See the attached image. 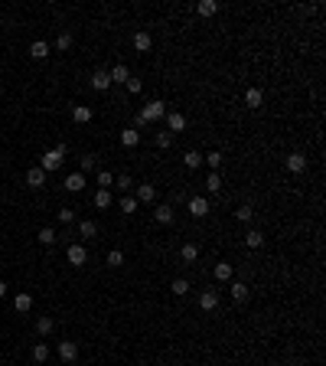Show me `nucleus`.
<instances>
[{
	"instance_id": "7ed1b4c3",
	"label": "nucleus",
	"mask_w": 326,
	"mask_h": 366,
	"mask_svg": "<svg viewBox=\"0 0 326 366\" xmlns=\"http://www.w3.org/2000/svg\"><path fill=\"white\" fill-rule=\"evenodd\" d=\"M186 210H189L192 219H203V216H209V199L206 196H189L186 199Z\"/></svg>"
},
{
	"instance_id": "7c9ffc66",
	"label": "nucleus",
	"mask_w": 326,
	"mask_h": 366,
	"mask_svg": "<svg viewBox=\"0 0 326 366\" xmlns=\"http://www.w3.org/2000/svg\"><path fill=\"white\" fill-rule=\"evenodd\" d=\"M235 216H238V219H241V223H251V219H254V206H248V203H241V206H238V210H235Z\"/></svg>"
},
{
	"instance_id": "c85d7f7f",
	"label": "nucleus",
	"mask_w": 326,
	"mask_h": 366,
	"mask_svg": "<svg viewBox=\"0 0 326 366\" xmlns=\"http://www.w3.org/2000/svg\"><path fill=\"white\" fill-rule=\"evenodd\" d=\"M111 206V193L108 190H95V210H108Z\"/></svg>"
},
{
	"instance_id": "e433bc0d",
	"label": "nucleus",
	"mask_w": 326,
	"mask_h": 366,
	"mask_svg": "<svg viewBox=\"0 0 326 366\" xmlns=\"http://www.w3.org/2000/svg\"><path fill=\"white\" fill-rule=\"evenodd\" d=\"M108 265L111 268H121L124 265V252H121V248H111V252H108Z\"/></svg>"
},
{
	"instance_id": "f704fd0d",
	"label": "nucleus",
	"mask_w": 326,
	"mask_h": 366,
	"mask_svg": "<svg viewBox=\"0 0 326 366\" xmlns=\"http://www.w3.org/2000/svg\"><path fill=\"white\" fill-rule=\"evenodd\" d=\"M33 360L46 363V360H49V347H46V343H36V347H33Z\"/></svg>"
},
{
	"instance_id": "0eeeda50",
	"label": "nucleus",
	"mask_w": 326,
	"mask_h": 366,
	"mask_svg": "<svg viewBox=\"0 0 326 366\" xmlns=\"http://www.w3.org/2000/svg\"><path fill=\"white\" fill-rule=\"evenodd\" d=\"M228 294H232V301H238V304H245V301L251 298V288H248L245 281H232V285H228Z\"/></svg>"
},
{
	"instance_id": "c756f323",
	"label": "nucleus",
	"mask_w": 326,
	"mask_h": 366,
	"mask_svg": "<svg viewBox=\"0 0 326 366\" xmlns=\"http://www.w3.org/2000/svg\"><path fill=\"white\" fill-rule=\"evenodd\" d=\"M173 294H176V298H186V294H189V281L186 278H173Z\"/></svg>"
},
{
	"instance_id": "9d476101",
	"label": "nucleus",
	"mask_w": 326,
	"mask_h": 366,
	"mask_svg": "<svg viewBox=\"0 0 326 366\" xmlns=\"http://www.w3.org/2000/svg\"><path fill=\"white\" fill-rule=\"evenodd\" d=\"M92 88H95V92H108V88H111V75H108V69H95V75H92Z\"/></svg>"
},
{
	"instance_id": "9b49d317",
	"label": "nucleus",
	"mask_w": 326,
	"mask_h": 366,
	"mask_svg": "<svg viewBox=\"0 0 326 366\" xmlns=\"http://www.w3.org/2000/svg\"><path fill=\"white\" fill-rule=\"evenodd\" d=\"M46 170H39V167H30L26 170V186H33V190H39V186H46Z\"/></svg>"
},
{
	"instance_id": "b1692460",
	"label": "nucleus",
	"mask_w": 326,
	"mask_h": 366,
	"mask_svg": "<svg viewBox=\"0 0 326 366\" xmlns=\"http://www.w3.org/2000/svg\"><path fill=\"white\" fill-rule=\"evenodd\" d=\"M183 164L189 170H199V167H203V154H199V150H186V154H183Z\"/></svg>"
},
{
	"instance_id": "72a5a7b5",
	"label": "nucleus",
	"mask_w": 326,
	"mask_h": 366,
	"mask_svg": "<svg viewBox=\"0 0 326 366\" xmlns=\"http://www.w3.org/2000/svg\"><path fill=\"white\" fill-rule=\"evenodd\" d=\"M95 167H98V161H95V154H82V170H79V174H92Z\"/></svg>"
},
{
	"instance_id": "6ab92c4d",
	"label": "nucleus",
	"mask_w": 326,
	"mask_h": 366,
	"mask_svg": "<svg viewBox=\"0 0 326 366\" xmlns=\"http://www.w3.org/2000/svg\"><path fill=\"white\" fill-rule=\"evenodd\" d=\"M79 236L82 239H95L98 236V223H95V219H82L79 223Z\"/></svg>"
},
{
	"instance_id": "412c9836",
	"label": "nucleus",
	"mask_w": 326,
	"mask_h": 366,
	"mask_svg": "<svg viewBox=\"0 0 326 366\" xmlns=\"http://www.w3.org/2000/svg\"><path fill=\"white\" fill-rule=\"evenodd\" d=\"M245 101H248V108H261V105H265V92H261V88H248Z\"/></svg>"
},
{
	"instance_id": "a878e982",
	"label": "nucleus",
	"mask_w": 326,
	"mask_h": 366,
	"mask_svg": "<svg viewBox=\"0 0 326 366\" xmlns=\"http://www.w3.org/2000/svg\"><path fill=\"white\" fill-rule=\"evenodd\" d=\"M245 245L248 248H261V245H265V236H261L258 229H248L245 232Z\"/></svg>"
},
{
	"instance_id": "f03ea898",
	"label": "nucleus",
	"mask_w": 326,
	"mask_h": 366,
	"mask_svg": "<svg viewBox=\"0 0 326 366\" xmlns=\"http://www.w3.org/2000/svg\"><path fill=\"white\" fill-rule=\"evenodd\" d=\"M166 101H160V98H154V101H147V105L141 108V121L144 124H150V121H160V118H166Z\"/></svg>"
},
{
	"instance_id": "ddd939ff",
	"label": "nucleus",
	"mask_w": 326,
	"mask_h": 366,
	"mask_svg": "<svg viewBox=\"0 0 326 366\" xmlns=\"http://www.w3.org/2000/svg\"><path fill=\"white\" fill-rule=\"evenodd\" d=\"M134 199H137V203H157V186L154 183H141Z\"/></svg>"
},
{
	"instance_id": "39448f33",
	"label": "nucleus",
	"mask_w": 326,
	"mask_h": 366,
	"mask_svg": "<svg viewBox=\"0 0 326 366\" xmlns=\"http://www.w3.org/2000/svg\"><path fill=\"white\" fill-rule=\"evenodd\" d=\"M59 360L62 363H75L79 360V343L75 340H62L59 343Z\"/></svg>"
},
{
	"instance_id": "393cba45",
	"label": "nucleus",
	"mask_w": 326,
	"mask_h": 366,
	"mask_svg": "<svg viewBox=\"0 0 326 366\" xmlns=\"http://www.w3.org/2000/svg\"><path fill=\"white\" fill-rule=\"evenodd\" d=\"M232 275H235L232 262H219V265H216V278L219 281H232Z\"/></svg>"
},
{
	"instance_id": "79ce46f5",
	"label": "nucleus",
	"mask_w": 326,
	"mask_h": 366,
	"mask_svg": "<svg viewBox=\"0 0 326 366\" xmlns=\"http://www.w3.org/2000/svg\"><path fill=\"white\" fill-rule=\"evenodd\" d=\"M121 210L127 213V216H131V213H137V199L134 196H121Z\"/></svg>"
},
{
	"instance_id": "bb28decb",
	"label": "nucleus",
	"mask_w": 326,
	"mask_h": 366,
	"mask_svg": "<svg viewBox=\"0 0 326 366\" xmlns=\"http://www.w3.org/2000/svg\"><path fill=\"white\" fill-rule=\"evenodd\" d=\"M30 56H33V59H46V56H49V43H43V39H36V43L30 46Z\"/></svg>"
},
{
	"instance_id": "6e6552de",
	"label": "nucleus",
	"mask_w": 326,
	"mask_h": 366,
	"mask_svg": "<svg viewBox=\"0 0 326 366\" xmlns=\"http://www.w3.org/2000/svg\"><path fill=\"white\" fill-rule=\"evenodd\" d=\"M196 304H199V310H216L219 307V291H212V288H209V291H203L196 298Z\"/></svg>"
},
{
	"instance_id": "2eb2a0df",
	"label": "nucleus",
	"mask_w": 326,
	"mask_h": 366,
	"mask_svg": "<svg viewBox=\"0 0 326 366\" xmlns=\"http://www.w3.org/2000/svg\"><path fill=\"white\" fill-rule=\"evenodd\" d=\"M108 75H111V85H114V82H117V85H124V82L131 79V72H127V66H124V62L111 66V69H108Z\"/></svg>"
},
{
	"instance_id": "f3484780",
	"label": "nucleus",
	"mask_w": 326,
	"mask_h": 366,
	"mask_svg": "<svg viewBox=\"0 0 326 366\" xmlns=\"http://www.w3.org/2000/svg\"><path fill=\"white\" fill-rule=\"evenodd\" d=\"M72 121L75 124H88L92 121V108L88 105H72Z\"/></svg>"
},
{
	"instance_id": "a18cd8bd",
	"label": "nucleus",
	"mask_w": 326,
	"mask_h": 366,
	"mask_svg": "<svg viewBox=\"0 0 326 366\" xmlns=\"http://www.w3.org/2000/svg\"><path fill=\"white\" fill-rule=\"evenodd\" d=\"M4 294H7V285H4V281H0V298H4Z\"/></svg>"
},
{
	"instance_id": "4468645a",
	"label": "nucleus",
	"mask_w": 326,
	"mask_h": 366,
	"mask_svg": "<svg viewBox=\"0 0 326 366\" xmlns=\"http://www.w3.org/2000/svg\"><path fill=\"white\" fill-rule=\"evenodd\" d=\"M62 186H66L69 193H82L85 190V174H69L66 180H62Z\"/></svg>"
},
{
	"instance_id": "58836bf2",
	"label": "nucleus",
	"mask_w": 326,
	"mask_h": 366,
	"mask_svg": "<svg viewBox=\"0 0 326 366\" xmlns=\"http://www.w3.org/2000/svg\"><path fill=\"white\" fill-rule=\"evenodd\" d=\"M114 186H117V190L124 193V196H127V190H131V186H134V180H131L127 174H121V177H114Z\"/></svg>"
},
{
	"instance_id": "c03bdc74",
	"label": "nucleus",
	"mask_w": 326,
	"mask_h": 366,
	"mask_svg": "<svg viewBox=\"0 0 326 366\" xmlns=\"http://www.w3.org/2000/svg\"><path fill=\"white\" fill-rule=\"evenodd\" d=\"M72 46V36L69 33H59V39H55V49H69Z\"/></svg>"
},
{
	"instance_id": "a19ab883",
	"label": "nucleus",
	"mask_w": 326,
	"mask_h": 366,
	"mask_svg": "<svg viewBox=\"0 0 326 366\" xmlns=\"http://www.w3.org/2000/svg\"><path fill=\"white\" fill-rule=\"evenodd\" d=\"M157 147H173V134H170V131H157Z\"/></svg>"
},
{
	"instance_id": "4c0bfd02",
	"label": "nucleus",
	"mask_w": 326,
	"mask_h": 366,
	"mask_svg": "<svg viewBox=\"0 0 326 366\" xmlns=\"http://www.w3.org/2000/svg\"><path fill=\"white\" fill-rule=\"evenodd\" d=\"M203 161H206V164H209V167H212V170H219V167H222V161H225V157H222V154H219V150H209V154H206V157H203Z\"/></svg>"
},
{
	"instance_id": "c9c22d12",
	"label": "nucleus",
	"mask_w": 326,
	"mask_h": 366,
	"mask_svg": "<svg viewBox=\"0 0 326 366\" xmlns=\"http://www.w3.org/2000/svg\"><path fill=\"white\" fill-rule=\"evenodd\" d=\"M55 216H59V223H62V226H72V223H75V210H69V206H62Z\"/></svg>"
},
{
	"instance_id": "aec40b11",
	"label": "nucleus",
	"mask_w": 326,
	"mask_h": 366,
	"mask_svg": "<svg viewBox=\"0 0 326 366\" xmlns=\"http://www.w3.org/2000/svg\"><path fill=\"white\" fill-rule=\"evenodd\" d=\"M179 258L186 262V265H192V262H199V245H192V242H186L183 248H179Z\"/></svg>"
},
{
	"instance_id": "2f4dec72",
	"label": "nucleus",
	"mask_w": 326,
	"mask_h": 366,
	"mask_svg": "<svg viewBox=\"0 0 326 366\" xmlns=\"http://www.w3.org/2000/svg\"><path fill=\"white\" fill-rule=\"evenodd\" d=\"M52 327H55L52 317H39V321H36V330H39L43 337H49V334H52Z\"/></svg>"
},
{
	"instance_id": "f8f14e48",
	"label": "nucleus",
	"mask_w": 326,
	"mask_h": 366,
	"mask_svg": "<svg viewBox=\"0 0 326 366\" xmlns=\"http://www.w3.org/2000/svg\"><path fill=\"white\" fill-rule=\"evenodd\" d=\"M154 219H157L160 226H170L173 219H176V213H173V206H170V203H160V206L154 210Z\"/></svg>"
},
{
	"instance_id": "f257e3e1",
	"label": "nucleus",
	"mask_w": 326,
	"mask_h": 366,
	"mask_svg": "<svg viewBox=\"0 0 326 366\" xmlns=\"http://www.w3.org/2000/svg\"><path fill=\"white\" fill-rule=\"evenodd\" d=\"M66 154H69V147H66V144H55L52 150H46V154L39 157V170H46V174L59 170L62 164H66Z\"/></svg>"
},
{
	"instance_id": "dca6fc26",
	"label": "nucleus",
	"mask_w": 326,
	"mask_h": 366,
	"mask_svg": "<svg viewBox=\"0 0 326 366\" xmlns=\"http://www.w3.org/2000/svg\"><path fill=\"white\" fill-rule=\"evenodd\" d=\"M150 46H154V36H150L147 30H141V33H134V49L137 53H147Z\"/></svg>"
},
{
	"instance_id": "423d86ee",
	"label": "nucleus",
	"mask_w": 326,
	"mask_h": 366,
	"mask_svg": "<svg viewBox=\"0 0 326 366\" xmlns=\"http://www.w3.org/2000/svg\"><path fill=\"white\" fill-rule=\"evenodd\" d=\"M166 131H170L173 137H176L179 131H186V115H179V112H166Z\"/></svg>"
},
{
	"instance_id": "1a4fd4ad",
	"label": "nucleus",
	"mask_w": 326,
	"mask_h": 366,
	"mask_svg": "<svg viewBox=\"0 0 326 366\" xmlns=\"http://www.w3.org/2000/svg\"><path fill=\"white\" fill-rule=\"evenodd\" d=\"M287 170L290 174H303V170H307V154H300V150L287 154Z\"/></svg>"
},
{
	"instance_id": "473e14b6",
	"label": "nucleus",
	"mask_w": 326,
	"mask_h": 366,
	"mask_svg": "<svg viewBox=\"0 0 326 366\" xmlns=\"http://www.w3.org/2000/svg\"><path fill=\"white\" fill-rule=\"evenodd\" d=\"M36 239H39V245H52V242H55V229H49V226H43Z\"/></svg>"
},
{
	"instance_id": "ea45409f",
	"label": "nucleus",
	"mask_w": 326,
	"mask_h": 366,
	"mask_svg": "<svg viewBox=\"0 0 326 366\" xmlns=\"http://www.w3.org/2000/svg\"><path fill=\"white\" fill-rule=\"evenodd\" d=\"M108 186H114V174H108V170H98V190H108Z\"/></svg>"
},
{
	"instance_id": "20e7f679",
	"label": "nucleus",
	"mask_w": 326,
	"mask_h": 366,
	"mask_svg": "<svg viewBox=\"0 0 326 366\" xmlns=\"http://www.w3.org/2000/svg\"><path fill=\"white\" fill-rule=\"evenodd\" d=\"M66 258L72 262V268H82V265L88 262V252H85V245H82V242H72V245L66 248Z\"/></svg>"
},
{
	"instance_id": "cd10ccee",
	"label": "nucleus",
	"mask_w": 326,
	"mask_h": 366,
	"mask_svg": "<svg viewBox=\"0 0 326 366\" xmlns=\"http://www.w3.org/2000/svg\"><path fill=\"white\" fill-rule=\"evenodd\" d=\"M206 190H209V193H219L222 190V174H219V170H212V174L206 177Z\"/></svg>"
},
{
	"instance_id": "37998d69",
	"label": "nucleus",
	"mask_w": 326,
	"mask_h": 366,
	"mask_svg": "<svg viewBox=\"0 0 326 366\" xmlns=\"http://www.w3.org/2000/svg\"><path fill=\"white\" fill-rule=\"evenodd\" d=\"M124 85H127V92H131V95H141V88H144V82H141V79H134V75H131V79H127V82H124Z\"/></svg>"
},
{
	"instance_id": "a211bd4d",
	"label": "nucleus",
	"mask_w": 326,
	"mask_h": 366,
	"mask_svg": "<svg viewBox=\"0 0 326 366\" xmlns=\"http://www.w3.org/2000/svg\"><path fill=\"white\" fill-rule=\"evenodd\" d=\"M137 144H141V131L124 128V131H121V147H137Z\"/></svg>"
},
{
	"instance_id": "5701e85b",
	"label": "nucleus",
	"mask_w": 326,
	"mask_h": 366,
	"mask_svg": "<svg viewBox=\"0 0 326 366\" xmlns=\"http://www.w3.org/2000/svg\"><path fill=\"white\" fill-rule=\"evenodd\" d=\"M196 13H199V17H216L219 4H216V0H203V4H196Z\"/></svg>"
},
{
	"instance_id": "4be33fe9",
	"label": "nucleus",
	"mask_w": 326,
	"mask_h": 366,
	"mask_svg": "<svg viewBox=\"0 0 326 366\" xmlns=\"http://www.w3.org/2000/svg\"><path fill=\"white\" fill-rule=\"evenodd\" d=\"M13 307L20 310V314H26V310L33 307V294H26V291H20L17 298H13Z\"/></svg>"
}]
</instances>
